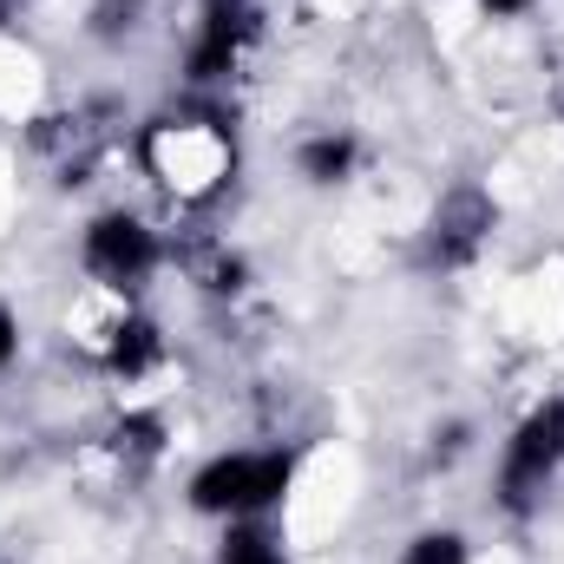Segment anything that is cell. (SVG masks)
<instances>
[{"label": "cell", "instance_id": "obj_1", "mask_svg": "<svg viewBox=\"0 0 564 564\" xmlns=\"http://www.w3.org/2000/svg\"><path fill=\"white\" fill-rule=\"evenodd\" d=\"M139 164L151 171V184L177 204H210L237 184V112L230 99H204V93H184V106L144 119L139 139Z\"/></svg>", "mask_w": 564, "mask_h": 564}, {"label": "cell", "instance_id": "obj_2", "mask_svg": "<svg viewBox=\"0 0 564 564\" xmlns=\"http://www.w3.org/2000/svg\"><path fill=\"white\" fill-rule=\"evenodd\" d=\"M302 440H243V446H210L184 473V512L204 525H237V519H282L295 486H302Z\"/></svg>", "mask_w": 564, "mask_h": 564}, {"label": "cell", "instance_id": "obj_3", "mask_svg": "<svg viewBox=\"0 0 564 564\" xmlns=\"http://www.w3.org/2000/svg\"><path fill=\"white\" fill-rule=\"evenodd\" d=\"M73 257H79L86 289L144 302V289L171 270V230L158 217H144L139 204H99V210L79 217Z\"/></svg>", "mask_w": 564, "mask_h": 564}, {"label": "cell", "instance_id": "obj_4", "mask_svg": "<svg viewBox=\"0 0 564 564\" xmlns=\"http://www.w3.org/2000/svg\"><path fill=\"white\" fill-rule=\"evenodd\" d=\"M558 479H564V388L545 394V401H532V408L512 421V433L499 440L492 499H499V512L525 519V512L545 506V492H552Z\"/></svg>", "mask_w": 564, "mask_h": 564}, {"label": "cell", "instance_id": "obj_5", "mask_svg": "<svg viewBox=\"0 0 564 564\" xmlns=\"http://www.w3.org/2000/svg\"><path fill=\"white\" fill-rule=\"evenodd\" d=\"M492 230H499V197H492L486 184H446V191L433 197L426 224H421L426 263H433V270H466V263L486 257Z\"/></svg>", "mask_w": 564, "mask_h": 564}, {"label": "cell", "instance_id": "obj_6", "mask_svg": "<svg viewBox=\"0 0 564 564\" xmlns=\"http://www.w3.org/2000/svg\"><path fill=\"white\" fill-rule=\"evenodd\" d=\"M289 171L308 191H348L368 171V139L355 126H308L302 139L289 144Z\"/></svg>", "mask_w": 564, "mask_h": 564}, {"label": "cell", "instance_id": "obj_7", "mask_svg": "<svg viewBox=\"0 0 564 564\" xmlns=\"http://www.w3.org/2000/svg\"><path fill=\"white\" fill-rule=\"evenodd\" d=\"M210 564H295V552L282 519H237V525H217Z\"/></svg>", "mask_w": 564, "mask_h": 564}, {"label": "cell", "instance_id": "obj_8", "mask_svg": "<svg viewBox=\"0 0 564 564\" xmlns=\"http://www.w3.org/2000/svg\"><path fill=\"white\" fill-rule=\"evenodd\" d=\"M394 564H479V545H473L466 525L426 519V525H414V532L394 545Z\"/></svg>", "mask_w": 564, "mask_h": 564}, {"label": "cell", "instance_id": "obj_9", "mask_svg": "<svg viewBox=\"0 0 564 564\" xmlns=\"http://www.w3.org/2000/svg\"><path fill=\"white\" fill-rule=\"evenodd\" d=\"M144 20H151V0H93L86 7V40H99V46H126V40H139Z\"/></svg>", "mask_w": 564, "mask_h": 564}, {"label": "cell", "instance_id": "obj_10", "mask_svg": "<svg viewBox=\"0 0 564 564\" xmlns=\"http://www.w3.org/2000/svg\"><path fill=\"white\" fill-rule=\"evenodd\" d=\"M20 361H26V315L0 295V381H7Z\"/></svg>", "mask_w": 564, "mask_h": 564}, {"label": "cell", "instance_id": "obj_11", "mask_svg": "<svg viewBox=\"0 0 564 564\" xmlns=\"http://www.w3.org/2000/svg\"><path fill=\"white\" fill-rule=\"evenodd\" d=\"M545 0H473V13L479 20H492V26H519V20H532Z\"/></svg>", "mask_w": 564, "mask_h": 564}, {"label": "cell", "instance_id": "obj_12", "mask_svg": "<svg viewBox=\"0 0 564 564\" xmlns=\"http://www.w3.org/2000/svg\"><path fill=\"white\" fill-rule=\"evenodd\" d=\"M13 26H20V0H0V40H7Z\"/></svg>", "mask_w": 564, "mask_h": 564}]
</instances>
